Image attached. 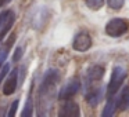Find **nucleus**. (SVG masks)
Segmentation results:
<instances>
[{
    "instance_id": "9b49d317",
    "label": "nucleus",
    "mask_w": 129,
    "mask_h": 117,
    "mask_svg": "<svg viewBox=\"0 0 129 117\" xmlns=\"http://www.w3.org/2000/svg\"><path fill=\"white\" fill-rule=\"evenodd\" d=\"M117 112V103H115V95L111 98H107V103H106V108H104L101 116L103 117H110Z\"/></svg>"
},
{
    "instance_id": "f3484780",
    "label": "nucleus",
    "mask_w": 129,
    "mask_h": 117,
    "mask_svg": "<svg viewBox=\"0 0 129 117\" xmlns=\"http://www.w3.org/2000/svg\"><path fill=\"white\" fill-rule=\"evenodd\" d=\"M10 73V65H3V66L0 68V83L4 80V77H6L7 74Z\"/></svg>"
},
{
    "instance_id": "dca6fc26",
    "label": "nucleus",
    "mask_w": 129,
    "mask_h": 117,
    "mask_svg": "<svg viewBox=\"0 0 129 117\" xmlns=\"http://www.w3.org/2000/svg\"><path fill=\"white\" fill-rule=\"evenodd\" d=\"M18 105H20V100L15 99L14 102L11 103V106H10L7 116H9V117H14V116H15V113H17V110H18Z\"/></svg>"
},
{
    "instance_id": "6e6552de",
    "label": "nucleus",
    "mask_w": 129,
    "mask_h": 117,
    "mask_svg": "<svg viewBox=\"0 0 129 117\" xmlns=\"http://www.w3.org/2000/svg\"><path fill=\"white\" fill-rule=\"evenodd\" d=\"M18 86V69H13L11 73L9 74L6 83H4L3 87V94L4 95H11L15 92Z\"/></svg>"
},
{
    "instance_id": "f8f14e48",
    "label": "nucleus",
    "mask_w": 129,
    "mask_h": 117,
    "mask_svg": "<svg viewBox=\"0 0 129 117\" xmlns=\"http://www.w3.org/2000/svg\"><path fill=\"white\" fill-rule=\"evenodd\" d=\"M32 110H34V105H32V91H31V92H29V95H28V99H26L25 108H24L22 117H29V116H32Z\"/></svg>"
},
{
    "instance_id": "f257e3e1",
    "label": "nucleus",
    "mask_w": 129,
    "mask_h": 117,
    "mask_svg": "<svg viewBox=\"0 0 129 117\" xmlns=\"http://www.w3.org/2000/svg\"><path fill=\"white\" fill-rule=\"evenodd\" d=\"M60 81V73L56 69H49L43 76L42 84L38 92V116H47L53 109L56 99V87Z\"/></svg>"
},
{
    "instance_id": "39448f33",
    "label": "nucleus",
    "mask_w": 129,
    "mask_h": 117,
    "mask_svg": "<svg viewBox=\"0 0 129 117\" xmlns=\"http://www.w3.org/2000/svg\"><path fill=\"white\" fill-rule=\"evenodd\" d=\"M81 87H82V83H81V80H79L78 77L71 78L67 84H64V86L60 88L58 95H57V96H58L60 100L71 99L72 96H75V94L79 91V88H81Z\"/></svg>"
},
{
    "instance_id": "2eb2a0df",
    "label": "nucleus",
    "mask_w": 129,
    "mask_h": 117,
    "mask_svg": "<svg viewBox=\"0 0 129 117\" xmlns=\"http://www.w3.org/2000/svg\"><path fill=\"white\" fill-rule=\"evenodd\" d=\"M107 4L112 10H121L125 4V0H107Z\"/></svg>"
},
{
    "instance_id": "6ab92c4d",
    "label": "nucleus",
    "mask_w": 129,
    "mask_h": 117,
    "mask_svg": "<svg viewBox=\"0 0 129 117\" xmlns=\"http://www.w3.org/2000/svg\"><path fill=\"white\" fill-rule=\"evenodd\" d=\"M21 54H22V48L21 47H18L17 50H15V52H14V56H13V62H18L21 59Z\"/></svg>"
},
{
    "instance_id": "a211bd4d",
    "label": "nucleus",
    "mask_w": 129,
    "mask_h": 117,
    "mask_svg": "<svg viewBox=\"0 0 129 117\" xmlns=\"http://www.w3.org/2000/svg\"><path fill=\"white\" fill-rule=\"evenodd\" d=\"M10 15V11H3V12H0V29L4 26V24H6L7 18H9Z\"/></svg>"
},
{
    "instance_id": "f03ea898",
    "label": "nucleus",
    "mask_w": 129,
    "mask_h": 117,
    "mask_svg": "<svg viewBox=\"0 0 129 117\" xmlns=\"http://www.w3.org/2000/svg\"><path fill=\"white\" fill-rule=\"evenodd\" d=\"M106 73L103 66L100 65H93L85 72L83 76V94L85 99L92 108H94L100 102L103 96V87L101 80Z\"/></svg>"
},
{
    "instance_id": "4468645a",
    "label": "nucleus",
    "mask_w": 129,
    "mask_h": 117,
    "mask_svg": "<svg viewBox=\"0 0 129 117\" xmlns=\"http://www.w3.org/2000/svg\"><path fill=\"white\" fill-rule=\"evenodd\" d=\"M13 40L14 39H11L9 43H7V46L3 48V50L0 51V68L4 65V61H6V58H7V55H9V52H10V48H11V44H13Z\"/></svg>"
},
{
    "instance_id": "423d86ee",
    "label": "nucleus",
    "mask_w": 129,
    "mask_h": 117,
    "mask_svg": "<svg viewBox=\"0 0 129 117\" xmlns=\"http://www.w3.org/2000/svg\"><path fill=\"white\" fill-rule=\"evenodd\" d=\"M92 47V37L87 32H79L72 42V48L78 52H85Z\"/></svg>"
},
{
    "instance_id": "7ed1b4c3",
    "label": "nucleus",
    "mask_w": 129,
    "mask_h": 117,
    "mask_svg": "<svg viewBox=\"0 0 129 117\" xmlns=\"http://www.w3.org/2000/svg\"><path fill=\"white\" fill-rule=\"evenodd\" d=\"M126 76H128V72L123 66H115L111 72V77H110L108 86H107L106 90V96L111 98L114 95H117L119 92L121 87H122L123 81H125Z\"/></svg>"
},
{
    "instance_id": "0eeeda50",
    "label": "nucleus",
    "mask_w": 129,
    "mask_h": 117,
    "mask_svg": "<svg viewBox=\"0 0 129 117\" xmlns=\"http://www.w3.org/2000/svg\"><path fill=\"white\" fill-rule=\"evenodd\" d=\"M58 116L61 117H78L81 116V109H79V105L72 99H67L64 100L62 106L60 108Z\"/></svg>"
},
{
    "instance_id": "412c9836",
    "label": "nucleus",
    "mask_w": 129,
    "mask_h": 117,
    "mask_svg": "<svg viewBox=\"0 0 129 117\" xmlns=\"http://www.w3.org/2000/svg\"><path fill=\"white\" fill-rule=\"evenodd\" d=\"M3 109H4V103H2V105H0V116H3Z\"/></svg>"
},
{
    "instance_id": "ddd939ff",
    "label": "nucleus",
    "mask_w": 129,
    "mask_h": 117,
    "mask_svg": "<svg viewBox=\"0 0 129 117\" xmlns=\"http://www.w3.org/2000/svg\"><path fill=\"white\" fill-rule=\"evenodd\" d=\"M85 3H86V6L90 10L97 11V10H100L104 6V0H85Z\"/></svg>"
},
{
    "instance_id": "20e7f679",
    "label": "nucleus",
    "mask_w": 129,
    "mask_h": 117,
    "mask_svg": "<svg viewBox=\"0 0 129 117\" xmlns=\"http://www.w3.org/2000/svg\"><path fill=\"white\" fill-rule=\"evenodd\" d=\"M128 28H129V24L126 20H123V18H112L107 22L104 32L110 37H121L122 34H125L128 32Z\"/></svg>"
},
{
    "instance_id": "9d476101",
    "label": "nucleus",
    "mask_w": 129,
    "mask_h": 117,
    "mask_svg": "<svg viewBox=\"0 0 129 117\" xmlns=\"http://www.w3.org/2000/svg\"><path fill=\"white\" fill-rule=\"evenodd\" d=\"M14 21H15V14H14L13 11H10V15H9V18H7L4 26L0 29V46H2V43L4 42V39H6L9 30L13 28V25H14Z\"/></svg>"
},
{
    "instance_id": "aec40b11",
    "label": "nucleus",
    "mask_w": 129,
    "mask_h": 117,
    "mask_svg": "<svg viewBox=\"0 0 129 117\" xmlns=\"http://www.w3.org/2000/svg\"><path fill=\"white\" fill-rule=\"evenodd\" d=\"M11 0H0V7H3V6H6V4H9Z\"/></svg>"
},
{
    "instance_id": "1a4fd4ad",
    "label": "nucleus",
    "mask_w": 129,
    "mask_h": 117,
    "mask_svg": "<svg viewBox=\"0 0 129 117\" xmlns=\"http://www.w3.org/2000/svg\"><path fill=\"white\" fill-rule=\"evenodd\" d=\"M115 103L117 110L128 112L129 110V87H125L118 95H115Z\"/></svg>"
}]
</instances>
